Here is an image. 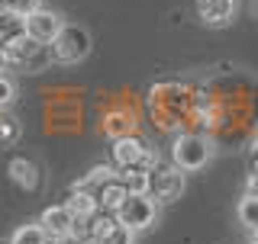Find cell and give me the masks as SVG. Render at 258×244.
Instances as JSON below:
<instances>
[{
  "label": "cell",
  "mask_w": 258,
  "mask_h": 244,
  "mask_svg": "<svg viewBox=\"0 0 258 244\" xmlns=\"http://www.w3.org/2000/svg\"><path fill=\"white\" fill-rule=\"evenodd\" d=\"M0 61L7 68H26V71H42L48 61H52V52L48 45L36 42L29 32H16V36L4 39L0 42Z\"/></svg>",
  "instance_id": "1"
},
{
  "label": "cell",
  "mask_w": 258,
  "mask_h": 244,
  "mask_svg": "<svg viewBox=\"0 0 258 244\" xmlns=\"http://www.w3.org/2000/svg\"><path fill=\"white\" fill-rule=\"evenodd\" d=\"M210 158H213V142L204 138V135L187 132V135H177L174 145H171V164H177L184 174L207 167Z\"/></svg>",
  "instance_id": "2"
},
{
  "label": "cell",
  "mask_w": 258,
  "mask_h": 244,
  "mask_svg": "<svg viewBox=\"0 0 258 244\" xmlns=\"http://www.w3.org/2000/svg\"><path fill=\"white\" fill-rule=\"evenodd\" d=\"M48 52H52L55 64H78V61H84L87 55H91V32H87L84 26L64 23L61 36L48 45Z\"/></svg>",
  "instance_id": "3"
},
{
  "label": "cell",
  "mask_w": 258,
  "mask_h": 244,
  "mask_svg": "<svg viewBox=\"0 0 258 244\" xmlns=\"http://www.w3.org/2000/svg\"><path fill=\"white\" fill-rule=\"evenodd\" d=\"M181 193H184V170L177 164H161V161H155V164H152L149 196L155 199L158 206H165V202H174Z\"/></svg>",
  "instance_id": "4"
},
{
  "label": "cell",
  "mask_w": 258,
  "mask_h": 244,
  "mask_svg": "<svg viewBox=\"0 0 258 244\" xmlns=\"http://www.w3.org/2000/svg\"><path fill=\"white\" fill-rule=\"evenodd\" d=\"M113 164H116L119 170H126V167H152L155 164V158H152V151H149V145L142 142L139 135H123V138H113Z\"/></svg>",
  "instance_id": "5"
},
{
  "label": "cell",
  "mask_w": 258,
  "mask_h": 244,
  "mask_svg": "<svg viewBox=\"0 0 258 244\" xmlns=\"http://www.w3.org/2000/svg\"><path fill=\"white\" fill-rule=\"evenodd\" d=\"M155 212H158V202L152 196H129L123 202V209L116 212V218L119 225H126L133 231H145L155 225Z\"/></svg>",
  "instance_id": "6"
},
{
  "label": "cell",
  "mask_w": 258,
  "mask_h": 244,
  "mask_svg": "<svg viewBox=\"0 0 258 244\" xmlns=\"http://www.w3.org/2000/svg\"><path fill=\"white\" fill-rule=\"evenodd\" d=\"M64 206H68V212L75 215V222H78V231L75 234L84 238V225L100 212V199H97V193H91V190H84V186L75 183V186H71V193H68V199H64Z\"/></svg>",
  "instance_id": "7"
},
{
  "label": "cell",
  "mask_w": 258,
  "mask_h": 244,
  "mask_svg": "<svg viewBox=\"0 0 258 244\" xmlns=\"http://www.w3.org/2000/svg\"><path fill=\"white\" fill-rule=\"evenodd\" d=\"M61 29H64V20L58 13H52V10H36L32 16H26V32L36 42H42V45H52L55 39L61 36Z\"/></svg>",
  "instance_id": "8"
},
{
  "label": "cell",
  "mask_w": 258,
  "mask_h": 244,
  "mask_svg": "<svg viewBox=\"0 0 258 244\" xmlns=\"http://www.w3.org/2000/svg\"><path fill=\"white\" fill-rule=\"evenodd\" d=\"M239 10V0H197V16L204 26H229L232 16Z\"/></svg>",
  "instance_id": "9"
},
{
  "label": "cell",
  "mask_w": 258,
  "mask_h": 244,
  "mask_svg": "<svg viewBox=\"0 0 258 244\" xmlns=\"http://www.w3.org/2000/svg\"><path fill=\"white\" fill-rule=\"evenodd\" d=\"M39 225H42V228L52 234L55 241L58 238H68V234H75L78 231V222H75V215L68 212V206H48L42 215H39Z\"/></svg>",
  "instance_id": "10"
},
{
  "label": "cell",
  "mask_w": 258,
  "mask_h": 244,
  "mask_svg": "<svg viewBox=\"0 0 258 244\" xmlns=\"http://www.w3.org/2000/svg\"><path fill=\"white\" fill-rule=\"evenodd\" d=\"M119 180L129 190V196H149L152 190V167H126L119 170Z\"/></svg>",
  "instance_id": "11"
},
{
  "label": "cell",
  "mask_w": 258,
  "mask_h": 244,
  "mask_svg": "<svg viewBox=\"0 0 258 244\" xmlns=\"http://www.w3.org/2000/svg\"><path fill=\"white\" fill-rule=\"evenodd\" d=\"M7 170H10L13 183H16V186H23V190H29V193H32V190L39 186V167L32 164L29 158H13Z\"/></svg>",
  "instance_id": "12"
},
{
  "label": "cell",
  "mask_w": 258,
  "mask_h": 244,
  "mask_svg": "<svg viewBox=\"0 0 258 244\" xmlns=\"http://www.w3.org/2000/svg\"><path fill=\"white\" fill-rule=\"evenodd\" d=\"M97 199H100V209H103V212H113V215H116L119 209H123V202L129 199V190L123 186V180L116 177L113 183H107L100 193H97Z\"/></svg>",
  "instance_id": "13"
},
{
  "label": "cell",
  "mask_w": 258,
  "mask_h": 244,
  "mask_svg": "<svg viewBox=\"0 0 258 244\" xmlns=\"http://www.w3.org/2000/svg\"><path fill=\"white\" fill-rule=\"evenodd\" d=\"M116 228H119V218L113 215V212H103V209H100V212H97L91 222L84 225V238H100V241H107Z\"/></svg>",
  "instance_id": "14"
},
{
  "label": "cell",
  "mask_w": 258,
  "mask_h": 244,
  "mask_svg": "<svg viewBox=\"0 0 258 244\" xmlns=\"http://www.w3.org/2000/svg\"><path fill=\"white\" fill-rule=\"evenodd\" d=\"M116 164H97V167H91L84 174V180H81L78 186H84V190H91V193H100L107 183H113L116 180Z\"/></svg>",
  "instance_id": "15"
},
{
  "label": "cell",
  "mask_w": 258,
  "mask_h": 244,
  "mask_svg": "<svg viewBox=\"0 0 258 244\" xmlns=\"http://www.w3.org/2000/svg\"><path fill=\"white\" fill-rule=\"evenodd\" d=\"M10 244H55V238L39 222H32V225H20V228L13 231Z\"/></svg>",
  "instance_id": "16"
},
{
  "label": "cell",
  "mask_w": 258,
  "mask_h": 244,
  "mask_svg": "<svg viewBox=\"0 0 258 244\" xmlns=\"http://www.w3.org/2000/svg\"><path fill=\"white\" fill-rule=\"evenodd\" d=\"M242 228H248L252 234H258V196H252V193H245V196L239 199V209H236Z\"/></svg>",
  "instance_id": "17"
},
{
  "label": "cell",
  "mask_w": 258,
  "mask_h": 244,
  "mask_svg": "<svg viewBox=\"0 0 258 244\" xmlns=\"http://www.w3.org/2000/svg\"><path fill=\"white\" fill-rule=\"evenodd\" d=\"M20 119L10 112H0V145H16L20 142Z\"/></svg>",
  "instance_id": "18"
},
{
  "label": "cell",
  "mask_w": 258,
  "mask_h": 244,
  "mask_svg": "<svg viewBox=\"0 0 258 244\" xmlns=\"http://www.w3.org/2000/svg\"><path fill=\"white\" fill-rule=\"evenodd\" d=\"M103 129H107V135H113V138H123V135H129V129H133V119L126 122L123 112H110Z\"/></svg>",
  "instance_id": "19"
},
{
  "label": "cell",
  "mask_w": 258,
  "mask_h": 244,
  "mask_svg": "<svg viewBox=\"0 0 258 244\" xmlns=\"http://www.w3.org/2000/svg\"><path fill=\"white\" fill-rule=\"evenodd\" d=\"M16 100V84L7 74H0V109H7Z\"/></svg>",
  "instance_id": "20"
},
{
  "label": "cell",
  "mask_w": 258,
  "mask_h": 244,
  "mask_svg": "<svg viewBox=\"0 0 258 244\" xmlns=\"http://www.w3.org/2000/svg\"><path fill=\"white\" fill-rule=\"evenodd\" d=\"M10 10H13V13H20L23 20H26V16H32L36 10H42V4H39V0H13Z\"/></svg>",
  "instance_id": "21"
},
{
  "label": "cell",
  "mask_w": 258,
  "mask_h": 244,
  "mask_svg": "<svg viewBox=\"0 0 258 244\" xmlns=\"http://www.w3.org/2000/svg\"><path fill=\"white\" fill-rule=\"evenodd\" d=\"M136 234H139V231H133V228H126V225H119V228L107 238V244H136Z\"/></svg>",
  "instance_id": "22"
},
{
  "label": "cell",
  "mask_w": 258,
  "mask_h": 244,
  "mask_svg": "<svg viewBox=\"0 0 258 244\" xmlns=\"http://www.w3.org/2000/svg\"><path fill=\"white\" fill-rule=\"evenodd\" d=\"M55 244H84V238L81 234H68V238H58Z\"/></svg>",
  "instance_id": "23"
},
{
  "label": "cell",
  "mask_w": 258,
  "mask_h": 244,
  "mask_svg": "<svg viewBox=\"0 0 258 244\" xmlns=\"http://www.w3.org/2000/svg\"><path fill=\"white\" fill-rule=\"evenodd\" d=\"M84 244H107V241H100V238H84Z\"/></svg>",
  "instance_id": "24"
},
{
  "label": "cell",
  "mask_w": 258,
  "mask_h": 244,
  "mask_svg": "<svg viewBox=\"0 0 258 244\" xmlns=\"http://www.w3.org/2000/svg\"><path fill=\"white\" fill-rule=\"evenodd\" d=\"M13 4V0H0V10H7V7H10Z\"/></svg>",
  "instance_id": "25"
},
{
  "label": "cell",
  "mask_w": 258,
  "mask_h": 244,
  "mask_svg": "<svg viewBox=\"0 0 258 244\" xmlns=\"http://www.w3.org/2000/svg\"><path fill=\"white\" fill-rule=\"evenodd\" d=\"M255 13H258V0H255Z\"/></svg>",
  "instance_id": "26"
},
{
  "label": "cell",
  "mask_w": 258,
  "mask_h": 244,
  "mask_svg": "<svg viewBox=\"0 0 258 244\" xmlns=\"http://www.w3.org/2000/svg\"><path fill=\"white\" fill-rule=\"evenodd\" d=\"M255 174H258V161H255Z\"/></svg>",
  "instance_id": "27"
},
{
  "label": "cell",
  "mask_w": 258,
  "mask_h": 244,
  "mask_svg": "<svg viewBox=\"0 0 258 244\" xmlns=\"http://www.w3.org/2000/svg\"><path fill=\"white\" fill-rule=\"evenodd\" d=\"M252 244H258V234H255V241H252Z\"/></svg>",
  "instance_id": "28"
},
{
  "label": "cell",
  "mask_w": 258,
  "mask_h": 244,
  "mask_svg": "<svg viewBox=\"0 0 258 244\" xmlns=\"http://www.w3.org/2000/svg\"><path fill=\"white\" fill-rule=\"evenodd\" d=\"M255 151H258V142H255Z\"/></svg>",
  "instance_id": "29"
},
{
  "label": "cell",
  "mask_w": 258,
  "mask_h": 244,
  "mask_svg": "<svg viewBox=\"0 0 258 244\" xmlns=\"http://www.w3.org/2000/svg\"><path fill=\"white\" fill-rule=\"evenodd\" d=\"M0 64H4V61H0Z\"/></svg>",
  "instance_id": "30"
}]
</instances>
